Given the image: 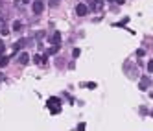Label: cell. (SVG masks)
Here are the masks:
<instances>
[{
  "mask_svg": "<svg viewBox=\"0 0 153 131\" xmlns=\"http://www.w3.org/2000/svg\"><path fill=\"white\" fill-rule=\"evenodd\" d=\"M50 41H52L54 44H59V43H61V33H59V31H54V35L50 37Z\"/></svg>",
  "mask_w": 153,
  "mask_h": 131,
  "instance_id": "cell-7",
  "label": "cell"
},
{
  "mask_svg": "<svg viewBox=\"0 0 153 131\" xmlns=\"http://www.w3.org/2000/svg\"><path fill=\"white\" fill-rule=\"evenodd\" d=\"M149 96H151V98H153V92H151V94H149Z\"/></svg>",
  "mask_w": 153,
  "mask_h": 131,
  "instance_id": "cell-22",
  "label": "cell"
},
{
  "mask_svg": "<svg viewBox=\"0 0 153 131\" xmlns=\"http://www.w3.org/2000/svg\"><path fill=\"white\" fill-rule=\"evenodd\" d=\"M4 79V74H0V81H2Z\"/></svg>",
  "mask_w": 153,
  "mask_h": 131,
  "instance_id": "cell-20",
  "label": "cell"
},
{
  "mask_svg": "<svg viewBox=\"0 0 153 131\" xmlns=\"http://www.w3.org/2000/svg\"><path fill=\"white\" fill-rule=\"evenodd\" d=\"M15 2H20V0H15Z\"/></svg>",
  "mask_w": 153,
  "mask_h": 131,
  "instance_id": "cell-23",
  "label": "cell"
},
{
  "mask_svg": "<svg viewBox=\"0 0 153 131\" xmlns=\"http://www.w3.org/2000/svg\"><path fill=\"white\" fill-rule=\"evenodd\" d=\"M33 63H41V56H35V57H33Z\"/></svg>",
  "mask_w": 153,
  "mask_h": 131,
  "instance_id": "cell-16",
  "label": "cell"
},
{
  "mask_svg": "<svg viewBox=\"0 0 153 131\" xmlns=\"http://www.w3.org/2000/svg\"><path fill=\"white\" fill-rule=\"evenodd\" d=\"M22 2H24V4H28V2H31V0H22Z\"/></svg>",
  "mask_w": 153,
  "mask_h": 131,
  "instance_id": "cell-21",
  "label": "cell"
},
{
  "mask_svg": "<svg viewBox=\"0 0 153 131\" xmlns=\"http://www.w3.org/2000/svg\"><path fill=\"white\" fill-rule=\"evenodd\" d=\"M8 61H9V57H0V68H2V67H6V65H8Z\"/></svg>",
  "mask_w": 153,
  "mask_h": 131,
  "instance_id": "cell-9",
  "label": "cell"
},
{
  "mask_svg": "<svg viewBox=\"0 0 153 131\" xmlns=\"http://www.w3.org/2000/svg\"><path fill=\"white\" fill-rule=\"evenodd\" d=\"M151 116H153V111H151Z\"/></svg>",
  "mask_w": 153,
  "mask_h": 131,
  "instance_id": "cell-25",
  "label": "cell"
},
{
  "mask_svg": "<svg viewBox=\"0 0 153 131\" xmlns=\"http://www.w3.org/2000/svg\"><path fill=\"white\" fill-rule=\"evenodd\" d=\"M0 33H2V35H8V33H9V28H8V26H2V28H0Z\"/></svg>",
  "mask_w": 153,
  "mask_h": 131,
  "instance_id": "cell-10",
  "label": "cell"
},
{
  "mask_svg": "<svg viewBox=\"0 0 153 131\" xmlns=\"http://www.w3.org/2000/svg\"><path fill=\"white\" fill-rule=\"evenodd\" d=\"M19 30H22V22H13V31H19Z\"/></svg>",
  "mask_w": 153,
  "mask_h": 131,
  "instance_id": "cell-8",
  "label": "cell"
},
{
  "mask_svg": "<svg viewBox=\"0 0 153 131\" xmlns=\"http://www.w3.org/2000/svg\"><path fill=\"white\" fill-rule=\"evenodd\" d=\"M50 111H52V115H57V113L61 111V109H59V107H54V105H50Z\"/></svg>",
  "mask_w": 153,
  "mask_h": 131,
  "instance_id": "cell-12",
  "label": "cell"
},
{
  "mask_svg": "<svg viewBox=\"0 0 153 131\" xmlns=\"http://www.w3.org/2000/svg\"><path fill=\"white\" fill-rule=\"evenodd\" d=\"M31 9H33V13H35V15H41V13L44 11V2L35 0V2H33V6H31Z\"/></svg>",
  "mask_w": 153,
  "mask_h": 131,
  "instance_id": "cell-1",
  "label": "cell"
},
{
  "mask_svg": "<svg viewBox=\"0 0 153 131\" xmlns=\"http://www.w3.org/2000/svg\"><path fill=\"white\" fill-rule=\"evenodd\" d=\"M79 54H81L79 48H74V50H72V56H74V57H79Z\"/></svg>",
  "mask_w": 153,
  "mask_h": 131,
  "instance_id": "cell-11",
  "label": "cell"
},
{
  "mask_svg": "<svg viewBox=\"0 0 153 131\" xmlns=\"http://www.w3.org/2000/svg\"><path fill=\"white\" fill-rule=\"evenodd\" d=\"M85 87H89V89H94V87H96V83H85Z\"/></svg>",
  "mask_w": 153,
  "mask_h": 131,
  "instance_id": "cell-18",
  "label": "cell"
},
{
  "mask_svg": "<svg viewBox=\"0 0 153 131\" xmlns=\"http://www.w3.org/2000/svg\"><path fill=\"white\" fill-rule=\"evenodd\" d=\"M50 6H52V8H55V6H57V0H52V2H50Z\"/></svg>",
  "mask_w": 153,
  "mask_h": 131,
  "instance_id": "cell-19",
  "label": "cell"
},
{
  "mask_svg": "<svg viewBox=\"0 0 153 131\" xmlns=\"http://www.w3.org/2000/svg\"><path fill=\"white\" fill-rule=\"evenodd\" d=\"M103 6V0H90V6H89V9H100Z\"/></svg>",
  "mask_w": 153,
  "mask_h": 131,
  "instance_id": "cell-6",
  "label": "cell"
},
{
  "mask_svg": "<svg viewBox=\"0 0 153 131\" xmlns=\"http://www.w3.org/2000/svg\"><path fill=\"white\" fill-rule=\"evenodd\" d=\"M0 20H2V15H0Z\"/></svg>",
  "mask_w": 153,
  "mask_h": 131,
  "instance_id": "cell-24",
  "label": "cell"
},
{
  "mask_svg": "<svg viewBox=\"0 0 153 131\" xmlns=\"http://www.w3.org/2000/svg\"><path fill=\"white\" fill-rule=\"evenodd\" d=\"M54 103H59V98H50L48 100V105H54Z\"/></svg>",
  "mask_w": 153,
  "mask_h": 131,
  "instance_id": "cell-13",
  "label": "cell"
},
{
  "mask_svg": "<svg viewBox=\"0 0 153 131\" xmlns=\"http://www.w3.org/2000/svg\"><path fill=\"white\" fill-rule=\"evenodd\" d=\"M2 52H4V41L0 39V54H2Z\"/></svg>",
  "mask_w": 153,
  "mask_h": 131,
  "instance_id": "cell-17",
  "label": "cell"
},
{
  "mask_svg": "<svg viewBox=\"0 0 153 131\" xmlns=\"http://www.w3.org/2000/svg\"><path fill=\"white\" fill-rule=\"evenodd\" d=\"M151 85V79L148 78V76H142V79H140V83H138V87H140V91H146Z\"/></svg>",
  "mask_w": 153,
  "mask_h": 131,
  "instance_id": "cell-5",
  "label": "cell"
},
{
  "mask_svg": "<svg viewBox=\"0 0 153 131\" xmlns=\"http://www.w3.org/2000/svg\"><path fill=\"white\" fill-rule=\"evenodd\" d=\"M30 43H31V39H19V41H17V43H15V44H13V46H15V52H19V50H20V48H24L26 44H30Z\"/></svg>",
  "mask_w": 153,
  "mask_h": 131,
  "instance_id": "cell-3",
  "label": "cell"
},
{
  "mask_svg": "<svg viewBox=\"0 0 153 131\" xmlns=\"http://www.w3.org/2000/svg\"><path fill=\"white\" fill-rule=\"evenodd\" d=\"M76 13H78V17H85L87 13H89V6H85V4H78V6H76Z\"/></svg>",
  "mask_w": 153,
  "mask_h": 131,
  "instance_id": "cell-2",
  "label": "cell"
},
{
  "mask_svg": "<svg viewBox=\"0 0 153 131\" xmlns=\"http://www.w3.org/2000/svg\"><path fill=\"white\" fill-rule=\"evenodd\" d=\"M144 54H146V52L142 50V48H140V50H137V56H138V57H142V56H144Z\"/></svg>",
  "mask_w": 153,
  "mask_h": 131,
  "instance_id": "cell-14",
  "label": "cell"
},
{
  "mask_svg": "<svg viewBox=\"0 0 153 131\" xmlns=\"http://www.w3.org/2000/svg\"><path fill=\"white\" fill-rule=\"evenodd\" d=\"M148 70L153 72V61H149V63H148Z\"/></svg>",
  "mask_w": 153,
  "mask_h": 131,
  "instance_id": "cell-15",
  "label": "cell"
},
{
  "mask_svg": "<svg viewBox=\"0 0 153 131\" xmlns=\"http://www.w3.org/2000/svg\"><path fill=\"white\" fill-rule=\"evenodd\" d=\"M19 65H22V67H26L28 63H30V56H28L26 52H22V54H19V61H17Z\"/></svg>",
  "mask_w": 153,
  "mask_h": 131,
  "instance_id": "cell-4",
  "label": "cell"
}]
</instances>
